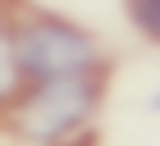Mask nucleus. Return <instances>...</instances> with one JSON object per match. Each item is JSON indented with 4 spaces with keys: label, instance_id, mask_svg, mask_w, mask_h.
<instances>
[{
    "label": "nucleus",
    "instance_id": "7ed1b4c3",
    "mask_svg": "<svg viewBox=\"0 0 160 146\" xmlns=\"http://www.w3.org/2000/svg\"><path fill=\"white\" fill-rule=\"evenodd\" d=\"M133 23L151 41H160V0H133Z\"/></svg>",
    "mask_w": 160,
    "mask_h": 146
},
{
    "label": "nucleus",
    "instance_id": "20e7f679",
    "mask_svg": "<svg viewBox=\"0 0 160 146\" xmlns=\"http://www.w3.org/2000/svg\"><path fill=\"white\" fill-rule=\"evenodd\" d=\"M156 110H160V96H156Z\"/></svg>",
    "mask_w": 160,
    "mask_h": 146
},
{
    "label": "nucleus",
    "instance_id": "f257e3e1",
    "mask_svg": "<svg viewBox=\"0 0 160 146\" xmlns=\"http://www.w3.org/2000/svg\"><path fill=\"white\" fill-rule=\"evenodd\" d=\"M96 64V46L92 36L78 27L60 23V18H32L18 32L5 36V91L14 96V78L18 69L28 73V82H55V78H82Z\"/></svg>",
    "mask_w": 160,
    "mask_h": 146
},
{
    "label": "nucleus",
    "instance_id": "f03ea898",
    "mask_svg": "<svg viewBox=\"0 0 160 146\" xmlns=\"http://www.w3.org/2000/svg\"><path fill=\"white\" fill-rule=\"evenodd\" d=\"M96 105V82H92V73L82 78H55V82H41L32 87L18 110H14V128L28 137V142H60L69 128L92 114Z\"/></svg>",
    "mask_w": 160,
    "mask_h": 146
}]
</instances>
